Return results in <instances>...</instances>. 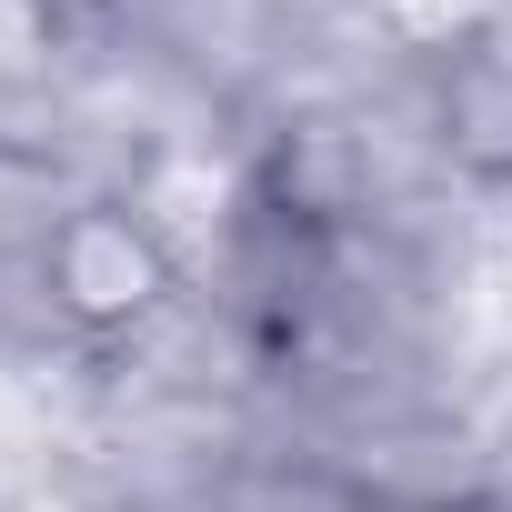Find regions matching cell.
<instances>
[{
  "label": "cell",
  "mask_w": 512,
  "mask_h": 512,
  "mask_svg": "<svg viewBox=\"0 0 512 512\" xmlns=\"http://www.w3.org/2000/svg\"><path fill=\"white\" fill-rule=\"evenodd\" d=\"M412 101L442 171L472 201L512 211V0H482L412 51Z\"/></svg>",
  "instance_id": "cell-1"
}]
</instances>
